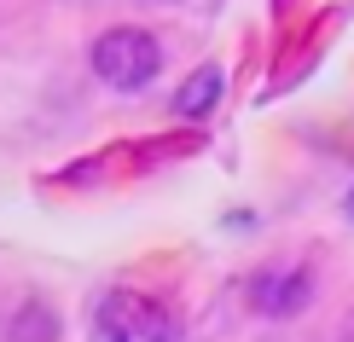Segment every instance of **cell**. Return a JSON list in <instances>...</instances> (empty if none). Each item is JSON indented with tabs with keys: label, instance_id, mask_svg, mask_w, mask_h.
Wrapping results in <instances>:
<instances>
[{
	"label": "cell",
	"instance_id": "obj_1",
	"mask_svg": "<svg viewBox=\"0 0 354 342\" xmlns=\"http://www.w3.org/2000/svg\"><path fill=\"white\" fill-rule=\"evenodd\" d=\"M180 319L169 314V302L145 290H105L93 302V342H180Z\"/></svg>",
	"mask_w": 354,
	"mask_h": 342
},
{
	"label": "cell",
	"instance_id": "obj_2",
	"mask_svg": "<svg viewBox=\"0 0 354 342\" xmlns=\"http://www.w3.org/2000/svg\"><path fill=\"white\" fill-rule=\"evenodd\" d=\"M157 70H163V47H157L151 29L122 23L93 41V76L105 87H116V93H145L157 82Z\"/></svg>",
	"mask_w": 354,
	"mask_h": 342
},
{
	"label": "cell",
	"instance_id": "obj_3",
	"mask_svg": "<svg viewBox=\"0 0 354 342\" xmlns=\"http://www.w3.org/2000/svg\"><path fill=\"white\" fill-rule=\"evenodd\" d=\"M244 296H250L256 314L290 319V314H302V307L314 302V273H308V267H261V273L244 285Z\"/></svg>",
	"mask_w": 354,
	"mask_h": 342
},
{
	"label": "cell",
	"instance_id": "obj_4",
	"mask_svg": "<svg viewBox=\"0 0 354 342\" xmlns=\"http://www.w3.org/2000/svg\"><path fill=\"white\" fill-rule=\"evenodd\" d=\"M221 87H227V76H221L215 64H203L198 76H192L180 93H174V116H180V122H203V116L221 105Z\"/></svg>",
	"mask_w": 354,
	"mask_h": 342
},
{
	"label": "cell",
	"instance_id": "obj_5",
	"mask_svg": "<svg viewBox=\"0 0 354 342\" xmlns=\"http://www.w3.org/2000/svg\"><path fill=\"white\" fill-rule=\"evenodd\" d=\"M6 336H12V342H53V314H47V302H24L18 314H12Z\"/></svg>",
	"mask_w": 354,
	"mask_h": 342
},
{
	"label": "cell",
	"instance_id": "obj_6",
	"mask_svg": "<svg viewBox=\"0 0 354 342\" xmlns=\"http://www.w3.org/2000/svg\"><path fill=\"white\" fill-rule=\"evenodd\" d=\"M343 209H348V220H354V191H348V203H343Z\"/></svg>",
	"mask_w": 354,
	"mask_h": 342
}]
</instances>
